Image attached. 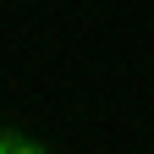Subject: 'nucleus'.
Segmentation results:
<instances>
[{
    "instance_id": "1",
    "label": "nucleus",
    "mask_w": 154,
    "mask_h": 154,
    "mask_svg": "<svg viewBox=\"0 0 154 154\" xmlns=\"http://www.w3.org/2000/svg\"><path fill=\"white\" fill-rule=\"evenodd\" d=\"M11 154H44V149H38V143H22V138H17V149Z\"/></svg>"
},
{
    "instance_id": "2",
    "label": "nucleus",
    "mask_w": 154,
    "mask_h": 154,
    "mask_svg": "<svg viewBox=\"0 0 154 154\" xmlns=\"http://www.w3.org/2000/svg\"><path fill=\"white\" fill-rule=\"evenodd\" d=\"M17 149V138H6V132H0V154H11Z\"/></svg>"
}]
</instances>
